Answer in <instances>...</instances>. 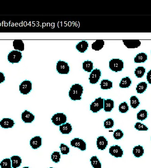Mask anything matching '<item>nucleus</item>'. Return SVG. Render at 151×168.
<instances>
[{"label": "nucleus", "mask_w": 151, "mask_h": 168, "mask_svg": "<svg viewBox=\"0 0 151 168\" xmlns=\"http://www.w3.org/2000/svg\"><path fill=\"white\" fill-rule=\"evenodd\" d=\"M84 88L79 84H75L71 86L69 92V96L73 101L80 100L82 99Z\"/></svg>", "instance_id": "f257e3e1"}, {"label": "nucleus", "mask_w": 151, "mask_h": 168, "mask_svg": "<svg viewBox=\"0 0 151 168\" xmlns=\"http://www.w3.org/2000/svg\"><path fill=\"white\" fill-rule=\"evenodd\" d=\"M109 67L113 72H120L124 68V62L119 59H113L109 62Z\"/></svg>", "instance_id": "f03ea898"}, {"label": "nucleus", "mask_w": 151, "mask_h": 168, "mask_svg": "<svg viewBox=\"0 0 151 168\" xmlns=\"http://www.w3.org/2000/svg\"><path fill=\"white\" fill-rule=\"evenodd\" d=\"M52 123L56 126H60L66 123L67 116L63 113H57L52 116L51 119Z\"/></svg>", "instance_id": "7ed1b4c3"}, {"label": "nucleus", "mask_w": 151, "mask_h": 168, "mask_svg": "<svg viewBox=\"0 0 151 168\" xmlns=\"http://www.w3.org/2000/svg\"><path fill=\"white\" fill-rule=\"evenodd\" d=\"M104 98L99 97L96 98L90 105V110L93 113H97L104 108Z\"/></svg>", "instance_id": "20e7f679"}, {"label": "nucleus", "mask_w": 151, "mask_h": 168, "mask_svg": "<svg viewBox=\"0 0 151 168\" xmlns=\"http://www.w3.org/2000/svg\"><path fill=\"white\" fill-rule=\"evenodd\" d=\"M22 57V54L20 51L13 50L8 55V61L12 64L18 63L21 60Z\"/></svg>", "instance_id": "39448f33"}, {"label": "nucleus", "mask_w": 151, "mask_h": 168, "mask_svg": "<svg viewBox=\"0 0 151 168\" xmlns=\"http://www.w3.org/2000/svg\"><path fill=\"white\" fill-rule=\"evenodd\" d=\"M56 70L61 74H67L69 73L70 67L67 62L59 60L56 65Z\"/></svg>", "instance_id": "423d86ee"}, {"label": "nucleus", "mask_w": 151, "mask_h": 168, "mask_svg": "<svg viewBox=\"0 0 151 168\" xmlns=\"http://www.w3.org/2000/svg\"><path fill=\"white\" fill-rule=\"evenodd\" d=\"M32 89V83L29 80H24L19 86V91L21 94L27 95L29 94Z\"/></svg>", "instance_id": "0eeeda50"}, {"label": "nucleus", "mask_w": 151, "mask_h": 168, "mask_svg": "<svg viewBox=\"0 0 151 168\" xmlns=\"http://www.w3.org/2000/svg\"><path fill=\"white\" fill-rule=\"evenodd\" d=\"M70 145L72 147L78 148L81 151H85L86 150V143L84 140L79 138H75L70 141Z\"/></svg>", "instance_id": "6e6552de"}, {"label": "nucleus", "mask_w": 151, "mask_h": 168, "mask_svg": "<svg viewBox=\"0 0 151 168\" xmlns=\"http://www.w3.org/2000/svg\"><path fill=\"white\" fill-rule=\"evenodd\" d=\"M109 153L115 158H120L123 155V151L119 145H115L111 146L109 149Z\"/></svg>", "instance_id": "1a4fd4ad"}, {"label": "nucleus", "mask_w": 151, "mask_h": 168, "mask_svg": "<svg viewBox=\"0 0 151 168\" xmlns=\"http://www.w3.org/2000/svg\"><path fill=\"white\" fill-rule=\"evenodd\" d=\"M101 76V72L100 70L95 69L93 70L90 73L89 79V83L91 84H96L98 82Z\"/></svg>", "instance_id": "9d476101"}, {"label": "nucleus", "mask_w": 151, "mask_h": 168, "mask_svg": "<svg viewBox=\"0 0 151 168\" xmlns=\"http://www.w3.org/2000/svg\"><path fill=\"white\" fill-rule=\"evenodd\" d=\"M21 120L25 123H31L35 120V116L29 111L25 110L21 114Z\"/></svg>", "instance_id": "9b49d317"}, {"label": "nucleus", "mask_w": 151, "mask_h": 168, "mask_svg": "<svg viewBox=\"0 0 151 168\" xmlns=\"http://www.w3.org/2000/svg\"><path fill=\"white\" fill-rule=\"evenodd\" d=\"M123 42L125 46L128 48H135L141 45V42L139 40H124Z\"/></svg>", "instance_id": "f8f14e48"}, {"label": "nucleus", "mask_w": 151, "mask_h": 168, "mask_svg": "<svg viewBox=\"0 0 151 168\" xmlns=\"http://www.w3.org/2000/svg\"><path fill=\"white\" fill-rule=\"evenodd\" d=\"M42 142V138L40 136H35L30 141V145L32 149L36 150L41 147Z\"/></svg>", "instance_id": "ddd939ff"}, {"label": "nucleus", "mask_w": 151, "mask_h": 168, "mask_svg": "<svg viewBox=\"0 0 151 168\" xmlns=\"http://www.w3.org/2000/svg\"><path fill=\"white\" fill-rule=\"evenodd\" d=\"M108 145V141L104 136H99L96 140V146L99 150L104 151Z\"/></svg>", "instance_id": "4468645a"}, {"label": "nucleus", "mask_w": 151, "mask_h": 168, "mask_svg": "<svg viewBox=\"0 0 151 168\" xmlns=\"http://www.w3.org/2000/svg\"><path fill=\"white\" fill-rule=\"evenodd\" d=\"M15 123L14 121L9 118H3L0 121V126L4 129H9L13 127Z\"/></svg>", "instance_id": "2eb2a0df"}, {"label": "nucleus", "mask_w": 151, "mask_h": 168, "mask_svg": "<svg viewBox=\"0 0 151 168\" xmlns=\"http://www.w3.org/2000/svg\"><path fill=\"white\" fill-rule=\"evenodd\" d=\"M72 126L69 123H66L59 126V131L62 134H69L72 132Z\"/></svg>", "instance_id": "dca6fc26"}, {"label": "nucleus", "mask_w": 151, "mask_h": 168, "mask_svg": "<svg viewBox=\"0 0 151 168\" xmlns=\"http://www.w3.org/2000/svg\"><path fill=\"white\" fill-rule=\"evenodd\" d=\"M114 107V101L111 99L104 100V110L105 112H110Z\"/></svg>", "instance_id": "f3484780"}, {"label": "nucleus", "mask_w": 151, "mask_h": 168, "mask_svg": "<svg viewBox=\"0 0 151 168\" xmlns=\"http://www.w3.org/2000/svg\"><path fill=\"white\" fill-rule=\"evenodd\" d=\"M144 153V150L143 147L139 145L134 147L133 150V154L136 158H140L143 156Z\"/></svg>", "instance_id": "a211bd4d"}, {"label": "nucleus", "mask_w": 151, "mask_h": 168, "mask_svg": "<svg viewBox=\"0 0 151 168\" xmlns=\"http://www.w3.org/2000/svg\"><path fill=\"white\" fill-rule=\"evenodd\" d=\"M89 44L88 42L85 40H82L76 45V48L78 52L81 53H84L87 50Z\"/></svg>", "instance_id": "6ab92c4d"}, {"label": "nucleus", "mask_w": 151, "mask_h": 168, "mask_svg": "<svg viewBox=\"0 0 151 168\" xmlns=\"http://www.w3.org/2000/svg\"><path fill=\"white\" fill-rule=\"evenodd\" d=\"M10 159L11 161L12 167L13 168H17L19 167L22 163V159L19 156H12Z\"/></svg>", "instance_id": "aec40b11"}, {"label": "nucleus", "mask_w": 151, "mask_h": 168, "mask_svg": "<svg viewBox=\"0 0 151 168\" xmlns=\"http://www.w3.org/2000/svg\"><path fill=\"white\" fill-rule=\"evenodd\" d=\"M13 46L15 50L23 51L24 50V44L23 41L21 40H15L13 42Z\"/></svg>", "instance_id": "412c9836"}, {"label": "nucleus", "mask_w": 151, "mask_h": 168, "mask_svg": "<svg viewBox=\"0 0 151 168\" xmlns=\"http://www.w3.org/2000/svg\"><path fill=\"white\" fill-rule=\"evenodd\" d=\"M104 41L103 40H97L95 42H93L91 45L92 49L95 51H99L104 48Z\"/></svg>", "instance_id": "4be33fe9"}, {"label": "nucleus", "mask_w": 151, "mask_h": 168, "mask_svg": "<svg viewBox=\"0 0 151 168\" xmlns=\"http://www.w3.org/2000/svg\"><path fill=\"white\" fill-rule=\"evenodd\" d=\"M131 84L132 80L128 77H126L122 78L119 84V86L122 88H128L131 86Z\"/></svg>", "instance_id": "5701e85b"}, {"label": "nucleus", "mask_w": 151, "mask_h": 168, "mask_svg": "<svg viewBox=\"0 0 151 168\" xmlns=\"http://www.w3.org/2000/svg\"><path fill=\"white\" fill-rule=\"evenodd\" d=\"M100 86L103 90H108L113 87V83L108 79H103L100 83Z\"/></svg>", "instance_id": "b1692460"}, {"label": "nucleus", "mask_w": 151, "mask_h": 168, "mask_svg": "<svg viewBox=\"0 0 151 168\" xmlns=\"http://www.w3.org/2000/svg\"><path fill=\"white\" fill-rule=\"evenodd\" d=\"M90 162L93 168H102V163L96 156H92L90 158Z\"/></svg>", "instance_id": "393cba45"}, {"label": "nucleus", "mask_w": 151, "mask_h": 168, "mask_svg": "<svg viewBox=\"0 0 151 168\" xmlns=\"http://www.w3.org/2000/svg\"><path fill=\"white\" fill-rule=\"evenodd\" d=\"M147 59V55L145 53H141L138 54L134 59L135 63H144Z\"/></svg>", "instance_id": "a878e982"}, {"label": "nucleus", "mask_w": 151, "mask_h": 168, "mask_svg": "<svg viewBox=\"0 0 151 168\" xmlns=\"http://www.w3.org/2000/svg\"><path fill=\"white\" fill-rule=\"evenodd\" d=\"M83 68L85 72L90 73L93 69V63L89 60H86L83 63Z\"/></svg>", "instance_id": "bb28decb"}, {"label": "nucleus", "mask_w": 151, "mask_h": 168, "mask_svg": "<svg viewBox=\"0 0 151 168\" xmlns=\"http://www.w3.org/2000/svg\"><path fill=\"white\" fill-rule=\"evenodd\" d=\"M147 85L146 82H142L137 85L136 90L138 94H143L147 89Z\"/></svg>", "instance_id": "cd10ccee"}, {"label": "nucleus", "mask_w": 151, "mask_h": 168, "mask_svg": "<svg viewBox=\"0 0 151 168\" xmlns=\"http://www.w3.org/2000/svg\"><path fill=\"white\" fill-rule=\"evenodd\" d=\"M130 105L131 107L134 109H136L140 105V102L139 99L135 96H133L130 97Z\"/></svg>", "instance_id": "c85d7f7f"}, {"label": "nucleus", "mask_w": 151, "mask_h": 168, "mask_svg": "<svg viewBox=\"0 0 151 168\" xmlns=\"http://www.w3.org/2000/svg\"><path fill=\"white\" fill-rule=\"evenodd\" d=\"M145 72V68L143 67H139L136 68L134 71L135 76L138 78H141L144 75Z\"/></svg>", "instance_id": "c756f323"}, {"label": "nucleus", "mask_w": 151, "mask_h": 168, "mask_svg": "<svg viewBox=\"0 0 151 168\" xmlns=\"http://www.w3.org/2000/svg\"><path fill=\"white\" fill-rule=\"evenodd\" d=\"M0 167L1 168H12L11 161L10 159L5 158L0 162Z\"/></svg>", "instance_id": "7c9ffc66"}, {"label": "nucleus", "mask_w": 151, "mask_h": 168, "mask_svg": "<svg viewBox=\"0 0 151 168\" xmlns=\"http://www.w3.org/2000/svg\"><path fill=\"white\" fill-rule=\"evenodd\" d=\"M148 113L147 111L145 110H141L137 114V120H139L143 121L145 120L147 118Z\"/></svg>", "instance_id": "2f4dec72"}, {"label": "nucleus", "mask_w": 151, "mask_h": 168, "mask_svg": "<svg viewBox=\"0 0 151 168\" xmlns=\"http://www.w3.org/2000/svg\"><path fill=\"white\" fill-rule=\"evenodd\" d=\"M51 160L55 163H58L61 159V155L59 151H54L51 155Z\"/></svg>", "instance_id": "473e14b6"}, {"label": "nucleus", "mask_w": 151, "mask_h": 168, "mask_svg": "<svg viewBox=\"0 0 151 168\" xmlns=\"http://www.w3.org/2000/svg\"><path fill=\"white\" fill-rule=\"evenodd\" d=\"M129 110L128 105L126 102L122 103L119 106V111L122 113H127Z\"/></svg>", "instance_id": "72a5a7b5"}, {"label": "nucleus", "mask_w": 151, "mask_h": 168, "mask_svg": "<svg viewBox=\"0 0 151 168\" xmlns=\"http://www.w3.org/2000/svg\"><path fill=\"white\" fill-rule=\"evenodd\" d=\"M134 128L139 131H147L148 130V128L146 125L140 122H137L135 124Z\"/></svg>", "instance_id": "f704fd0d"}, {"label": "nucleus", "mask_w": 151, "mask_h": 168, "mask_svg": "<svg viewBox=\"0 0 151 168\" xmlns=\"http://www.w3.org/2000/svg\"><path fill=\"white\" fill-rule=\"evenodd\" d=\"M114 125V121L113 119L109 118L104 122V127L106 129L112 128Z\"/></svg>", "instance_id": "c9c22d12"}, {"label": "nucleus", "mask_w": 151, "mask_h": 168, "mask_svg": "<svg viewBox=\"0 0 151 168\" xmlns=\"http://www.w3.org/2000/svg\"><path fill=\"white\" fill-rule=\"evenodd\" d=\"M60 151L61 154L63 155H68L70 152V148L64 143L60 144Z\"/></svg>", "instance_id": "e433bc0d"}, {"label": "nucleus", "mask_w": 151, "mask_h": 168, "mask_svg": "<svg viewBox=\"0 0 151 168\" xmlns=\"http://www.w3.org/2000/svg\"><path fill=\"white\" fill-rule=\"evenodd\" d=\"M124 133L120 129L116 130L113 134V137L115 140H120L123 137Z\"/></svg>", "instance_id": "4c0bfd02"}, {"label": "nucleus", "mask_w": 151, "mask_h": 168, "mask_svg": "<svg viewBox=\"0 0 151 168\" xmlns=\"http://www.w3.org/2000/svg\"><path fill=\"white\" fill-rule=\"evenodd\" d=\"M146 79H147V81H148V83L151 85V70H150L147 73Z\"/></svg>", "instance_id": "58836bf2"}, {"label": "nucleus", "mask_w": 151, "mask_h": 168, "mask_svg": "<svg viewBox=\"0 0 151 168\" xmlns=\"http://www.w3.org/2000/svg\"><path fill=\"white\" fill-rule=\"evenodd\" d=\"M5 80V77L4 74L2 72H0V84L3 83Z\"/></svg>", "instance_id": "ea45409f"}, {"label": "nucleus", "mask_w": 151, "mask_h": 168, "mask_svg": "<svg viewBox=\"0 0 151 168\" xmlns=\"http://www.w3.org/2000/svg\"><path fill=\"white\" fill-rule=\"evenodd\" d=\"M29 168V167H23V168Z\"/></svg>", "instance_id": "a19ab883"}, {"label": "nucleus", "mask_w": 151, "mask_h": 168, "mask_svg": "<svg viewBox=\"0 0 151 168\" xmlns=\"http://www.w3.org/2000/svg\"><path fill=\"white\" fill-rule=\"evenodd\" d=\"M53 168V167H50V168Z\"/></svg>", "instance_id": "79ce46f5"}]
</instances>
